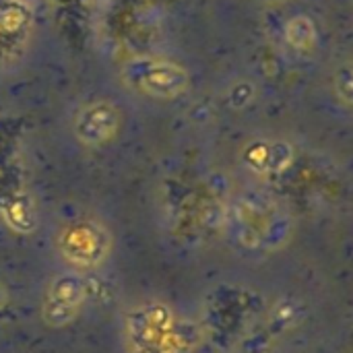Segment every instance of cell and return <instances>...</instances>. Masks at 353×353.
Here are the masks:
<instances>
[{
  "label": "cell",
  "mask_w": 353,
  "mask_h": 353,
  "mask_svg": "<svg viewBox=\"0 0 353 353\" xmlns=\"http://www.w3.org/2000/svg\"><path fill=\"white\" fill-rule=\"evenodd\" d=\"M333 91L335 95L353 108V62H343L333 74Z\"/></svg>",
  "instance_id": "8"
},
{
  "label": "cell",
  "mask_w": 353,
  "mask_h": 353,
  "mask_svg": "<svg viewBox=\"0 0 353 353\" xmlns=\"http://www.w3.org/2000/svg\"><path fill=\"white\" fill-rule=\"evenodd\" d=\"M120 77L130 91L163 101L180 97L190 87V74L184 66L153 56H137L126 60Z\"/></svg>",
  "instance_id": "1"
},
{
  "label": "cell",
  "mask_w": 353,
  "mask_h": 353,
  "mask_svg": "<svg viewBox=\"0 0 353 353\" xmlns=\"http://www.w3.org/2000/svg\"><path fill=\"white\" fill-rule=\"evenodd\" d=\"M62 242L66 244L64 252L68 259H72L74 263L81 265H91L101 261V256H105V236L99 228L95 225H77L72 230H68V234L62 238Z\"/></svg>",
  "instance_id": "4"
},
{
  "label": "cell",
  "mask_w": 353,
  "mask_h": 353,
  "mask_svg": "<svg viewBox=\"0 0 353 353\" xmlns=\"http://www.w3.org/2000/svg\"><path fill=\"white\" fill-rule=\"evenodd\" d=\"M132 327V341L139 353H159V347L165 343L168 331H165V319H159L153 312H141L134 321H130Z\"/></svg>",
  "instance_id": "5"
},
{
  "label": "cell",
  "mask_w": 353,
  "mask_h": 353,
  "mask_svg": "<svg viewBox=\"0 0 353 353\" xmlns=\"http://www.w3.org/2000/svg\"><path fill=\"white\" fill-rule=\"evenodd\" d=\"M244 159L252 170L259 172H269L271 170V161H273V143L267 141H254L246 147L244 151Z\"/></svg>",
  "instance_id": "7"
},
{
  "label": "cell",
  "mask_w": 353,
  "mask_h": 353,
  "mask_svg": "<svg viewBox=\"0 0 353 353\" xmlns=\"http://www.w3.org/2000/svg\"><path fill=\"white\" fill-rule=\"evenodd\" d=\"M285 41L292 50L310 54L319 43V31L308 14H296L285 25Z\"/></svg>",
  "instance_id": "6"
},
{
  "label": "cell",
  "mask_w": 353,
  "mask_h": 353,
  "mask_svg": "<svg viewBox=\"0 0 353 353\" xmlns=\"http://www.w3.org/2000/svg\"><path fill=\"white\" fill-rule=\"evenodd\" d=\"M122 124V112L108 99H95L85 103L77 110L72 118V130L74 137L87 145L97 147L103 143H110Z\"/></svg>",
  "instance_id": "2"
},
{
  "label": "cell",
  "mask_w": 353,
  "mask_h": 353,
  "mask_svg": "<svg viewBox=\"0 0 353 353\" xmlns=\"http://www.w3.org/2000/svg\"><path fill=\"white\" fill-rule=\"evenodd\" d=\"M81 281L74 275H64L56 279V283L50 290L48 302H46V319L52 325L68 323L74 314V310L81 304L83 290Z\"/></svg>",
  "instance_id": "3"
}]
</instances>
